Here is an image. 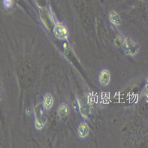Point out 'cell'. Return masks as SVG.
I'll return each instance as SVG.
<instances>
[{
  "label": "cell",
  "mask_w": 148,
  "mask_h": 148,
  "mask_svg": "<svg viewBox=\"0 0 148 148\" xmlns=\"http://www.w3.org/2000/svg\"><path fill=\"white\" fill-rule=\"evenodd\" d=\"M35 117V127L38 131H42L45 129L47 121V112L43 103L37 104L34 109Z\"/></svg>",
  "instance_id": "cell-1"
},
{
  "label": "cell",
  "mask_w": 148,
  "mask_h": 148,
  "mask_svg": "<svg viewBox=\"0 0 148 148\" xmlns=\"http://www.w3.org/2000/svg\"><path fill=\"white\" fill-rule=\"evenodd\" d=\"M123 46L125 53L130 55H134L136 54L139 48L136 43L130 38H128L125 39Z\"/></svg>",
  "instance_id": "cell-2"
},
{
  "label": "cell",
  "mask_w": 148,
  "mask_h": 148,
  "mask_svg": "<svg viewBox=\"0 0 148 148\" xmlns=\"http://www.w3.org/2000/svg\"><path fill=\"white\" fill-rule=\"evenodd\" d=\"M55 103V99L53 95L50 92H47L43 97V103L45 109L47 112L53 109Z\"/></svg>",
  "instance_id": "cell-3"
},
{
  "label": "cell",
  "mask_w": 148,
  "mask_h": 148,
  "mask_svg": "<svg viewBox=\"0 0 148 148\" xmlns=\"http://www.w3.org/2000/svg\"><path fill=\"white\" fill-rule=\"evenodd\" d=\"M70 109L68 104L63 102L59 104L57 110V115L58 118L62 119L65 117L69 114Z\"/></svg>",
  "instance_id": "cell-4"
},
{
  "label": "cell",
  "mask_w": 148,
  "mask_h": 148,
  "mask_svg": "<svg viewBox=\"0 0 148 148\" xmlns=\"http://www.w3.org/2000/svg\"><path fill=\"white\" fill-rule=\"evenodd\" d=\"M110 73L106 70L102 71L99 76V81L102 85H108L110 81Z\"/></svg>",
  "instance_id": "cell-5"
},
{
  "label": "cell",
  "mask_w": 148,
  "mask_h": 148,
  "mask_svg": "<svg viewBox=\"0 0 148 148\" xmlns=\"http://www.w3.org/2000/svg\"><path fill=\"white\" fill-rule=\"evenodd\" d=\"M88 131L89 130L88 125L85 123H81L78 127L77 136L80 138H85L88 135Z\"/></svg>",
  "instance_id": "cell-6"
},
{
  "label": "cell",
  "mask_w": 148,
  "mask_h": 148,
  "mask_svg": "<svg viewBox=\"0 0 148 148\" xmlns=\"http://www.w3.org/2000/svg\"><path fill=\"white\" fill-rule=\"evenodd\" d=\"M56 35L58 38L63 39L67 36V31L65 28L61 25H58L55 29Z\"/></svg>",
  "instance_id": "cell-7"
},
{
  "label": "cell",
  "mask_w": 148,
  "mask_h": 148,
  "mask_svg": "<svg viewBox=\"0 0 148 148\" xmlns=\"http://www.w3.org/2000/svg\"><path fill=\"white\" fill-rule=\"evenodd\" d=\"M110 18L112 23L116 25L120 23V20L118 14L114 11L111 12L110 14Z\"/></svg>",
  "instance_id": "cell-8"
},
{
  "label": "cell",
  "mask_w": 148,
  "mask_h": 148,
  "mask_svg": "<svg viewBox=\"0 0 148 148\" xmlns=\"http://www.w3.org/2000/svg\"><path fill=\"white\" fill-rule=\"evenodd\" d=\"M74 109L76 112H79L80 110V105L77 100H75L73 103Z\"/></svg>",
  "instance_id": "cell-9"
},
{
  "label": "cell",
  "mask_w": 148,
  "mask_h": 148,
  "mask_svg": "<svg viewBox=\"0 0 148 148\" xmlns=\"http://www.w3.org/2000/svg\"><path fill=\"white\" fill-rule=\"evenodd\" d=\"M4 3L6 7H10L12 4V0H4Z\"/></svg>",
  "instance_id": "cell-10"
}]
</instances>
